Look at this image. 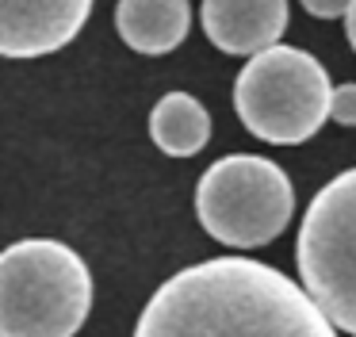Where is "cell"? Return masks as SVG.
I'll return each instance as SVG.
<instances>
[{
	"label": "cell",
	"mask_w": 356,
	"mask_h": 337,
	"mask_svg": "<svg viewBox=\"0 0 356 337\" xmlns=\"http://www.w3.org/2000/svg\"><path fill=\"white\" fill-rule=\"evenodd\" d=\"M92 311V272L54 237L0 249V337H73Z\"/></svg>",
	"instance_id": "7a4b0ae2"
},
{
	"label": "cell",
	"mask_w": 356,
	"mask_h": 337,
	"mask_svg": "<svg viewBox=\"0 0 356 337\" xmlns=\"http://www.w3.org/2000/svg\"><path fill=\"white\" fill-rule=\"evenodd\" d=\"M345 35H348V42H353V50H356V0L348 4V12H345Z\"/></svg>",
	"instance_id": "7c38bea8"
},
{
	"label": "cell",
	"mask_w": 356,
	"mask_h": 337,
	"mask_svg": "<svg viewBox=\"0 0 356 337\" xmlns=\"http://www.w3.org/2000/svg\"><path fill=\"white\" fill-rule=\"evenodd\" d=\"M195 214L215 242L230 249H257L287 230L295 214V188L276 161L230 153L200 176Z\"/></svg>",
	"instance_id": "277c9868"
},
{
	"label": "cell",
	"mask_w": 356,
	"mask_h": 337,
	"mask_svg": "<svg viewBox=\"0 0 356 337\" xmlns=\"http://www.w3.org/2000/svg\"><path fill=\"white\" fill-rule=\"evenodd\" d=\"M203 35L222 54L272 50L287 31V0H203Z\"/></svg>",
	"instance_id": "52a82bcc"
},
{
	"label": "cell",
	"mask_w": 356,
	"mask_h": 337,
	"mask_svg": "<svg viewBox=\"0 0 356 337\" xmlns=\"http://www.w3.org/2000/svg\"><path fill=\"white\" fill-rule=\"evenodd\" d=\"M192 8L188 0H119L115 27L138 54H169L184 42Z\"/></svg>",
	"instance_id": "ba28073f"
},
{
	"label": "cell",
	"mask_w": 356,
	"mask_h": 337,
	"mask_svg": "<svg viewBox=\"0 0 356 337\" xmlns=\"http://www.w3.org/2000/svg\"><path fill=\"white\" fill-rule=\"evenodd\" d=\"M149 134H154L157 150L169 153V157H192L211 138V115L203 111L195 96L169 92L149 111Z\"/></svg>",
	"instance_id": "9c48e42d"
},
{
	"label": "cell",
	"mask_w": 356,
	"mask_h": 337,
	"mask_svg": "<svg viewBox=\"0 0 356 337\" xmlns=\"http://www.w3.org/2000/svg\"><path fill=\"white\" fill-rule=\"evenodd\" d=\"M333 84L325 65L307 50L272 46L241 65L234 84V107L249 134L272 146H295L314 138L330 119Z\"/></svg>",
	"instance_id": "3957f363"
},
{
	"label": "cell",
	"mask_w": 356,
	"mask_h": 337,
	"mask_svg": "<svg viewBox=\"0 0 356 337\" xmlns=\"http://www.w3.org/2000/svg\"><path fill=\"white\" fill-rule=\"evenodd\" d=\"M92 0H0V58H42L70 46Z\"/></svg>",
	"instance_id": "8992f818"
},
{
	"label": "cell",
	"mask_w": 356,
	"mask_h": 337,
	"mask_svg": "<svg viewBox=\"0 0 356 337\" xmlns=\"http://www.w3.org/2000/svg\"><path fill=\"white\" fill-rule=\"evenodd\" d=\"M330 119L341 123V127H356V84H341V88H333Z\"/></svg>",
	"instance_id": "30bf717a"
},
{
	"label": "cell",
	"mask_w": 356,
	"mask_h": 337,
	"mask_svg": "<svg viewBox=\"0 0 356 337\" xmlns=\"http://www.w3.org/2000/svg\"><path fill=\"white\" fill-rule=\"evenodd\" d=\"M134 337H337V329L280 268L215 257L165 280Z\"/></svg>",
	"instance_id": "6da1fadb"
},
{
	"label": "cell",
	"mask_w": 356,
	"mask_h": 337,
	"mask_svg": "<svg viewBox=\"0 0 356 337\" xmlns=\"http://www.w3.org/2000/svg\"><path fill=\"white\" fill-rule=\"evenodd\" d=\"M295 260L318 311L356 337V168L333 176L310 199Z\"/></svg>",
	"instance_id": "5b68a950"
},
{
	"label": "cell",
	"mask_w": 356,
	"mask_h": 337,
	"mask_svg": "<svg viewBox=\"0 0 356 337\" xmlns=\"http://www.w3.org/2000/svg\"><path fill=\"white\" fill-rule=\"evenodd\" d=\"M299 4L307 8L310 15H318V19H333V15H345L353 0H299Z\"/></svg>",
	"instance_id": "8fae6325"
}]
</instances>
